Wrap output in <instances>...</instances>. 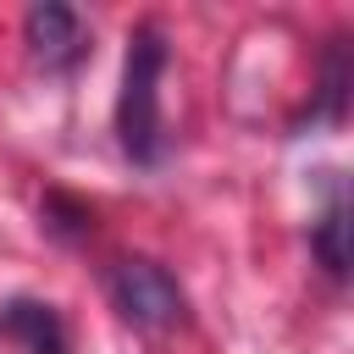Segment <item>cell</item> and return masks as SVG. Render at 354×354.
<instances>
[{"mask_svg":"<svg viewBox=\"0 0 354 354\" xmlns=\"http://www.w3.org/2000/svg\"><path fill=\"white\" fill-rule=\"evenodd\" d=\"M160 72H166V39L160 28H133L127 61H122V94H116V138L138 166L160 160Z\"/></svg>","mask_w":354,"mask_h":354,"instance_id":"cell-1","label":"cell"},{"mask_svg":"<svg viewBox=\"0 0 354 354\" xmlns=\"http://www.w3.org/2000/svg\"><path fill=\"white\" fill-rule=\"evenodd\" d=\"M105 288H111V304L122 310V321H133L144 332H171V326L188 321V299H183L177 277L155 260H138V254L116 260Z\"/></svg>","mask_w":354,"mask_h":354,"instance_id":"cell-2","label":"cell"},{"mask_svg":"<svg viewBox=\"0 0 354 354\" xmlns=\"http://www.w3.org/2000/svg\"><path fill=\"white\" fill-rule=\"evenodd\" d=\"M22 39H28V55H33L44 72H66V66L83 55V22H77V11L50 6V0L28 11Z\"/></svg>","mask_w":354,"mask_h":354,"instance_id":"cell-3","label":"cell"},{"mask_svg":"<svg viewBox=\"0 0 354 354\" xmlns=\"http://www.w3.org/2000/svg\"><path fill=\"white\" fill-rule=\"evenodd\" d=\"M0 337L6 343H22L28 354H72L61 315L50 304H39V299H6L0 304Z\"/></svg>","mask_w":354,"mask_h":354,"instance_id":"cell-4","label":"cell"},{"mask_svg":"<svg viewBox=\"0 0 354 354\" xmlns=\"http://www.w3.org/2000/svg\"><path fill=\"white\" fill-rule=\"evenodd\" d=\"M343 232H348V221H343V205H326V216L315 221V254H321V266L332 271V277H343L348 271V243H343Z\"/></svg>","mask_w":354,"mask_h":354,"instance_id":"cell-5","label":"cell"}]
</instances>
